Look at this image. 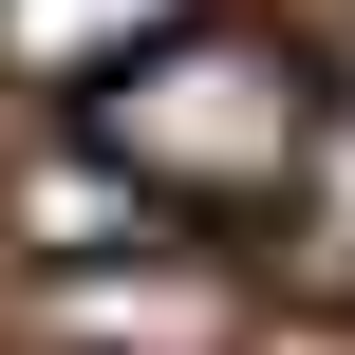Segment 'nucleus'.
I'll return each instance as SVG.
<instances>
[{
	"label": "nucleus",
	"instance_id": "nucleus-1",
	"mask_svg": "<svg viewBox=\"0 0 355 355\" xmlns=\"http://www.w3.org/2000/svg\"><path fill=\"white\" fill-rule=\"evenodd\" d=\"M75 112H94V168H112L131 206H206V225L300 206L318 150H337L318 56H281L262 19H168V37H150L131 75H94Z\"/></svg>",
	"mask_w": 355,
	"mask_h": 355
},
{
	"label": "nucleus",
	"instance_id": "nucleus-2",
	"mask_svg": "<svg viewBox=\"0 0 355 355\" xmlns=\"http://www.w3.org/2000/svg\"><path fill=\"white\" fill-rule=\"evenodd\" d=\"M168 19H206V0H0V75H37V94H94V75H131Z\"/></svg>",
	"mask_w": 355,
	"mask_h": 355
},
{
	"label": "nucleus",
	"instance_id": "nucleus-3",
	"mask_svg": "<svg viewBox=\"0 0 355 355\" xmlns=\"http://www.w3.org/2000/svg\"><path fill=\"white\" fill-rule=\"evenodd\" d=\"M56 318H94V337H206V300H168V281H56Z\"/></svg>",
	"mask_w": 355,
	"mask_h": 355
}]
</instances>
